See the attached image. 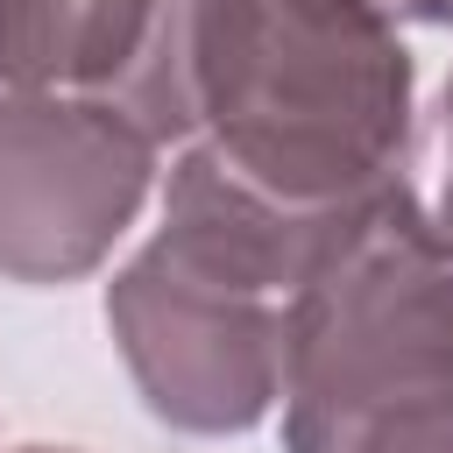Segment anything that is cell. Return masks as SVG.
I'll list each match as a JSON object with an SVG mask.
<instances>
[{"label": "cell", "instance_id": "1", "mask_svg": "<svg viewBox=\"0 0 453 453\" xmlns=\"http://www.w3.org/2000/svg\"><path fill=\"white\" fill-rule=\"evenodd\" d=\"M113 99L156 149H205L283 205H347L396 184L418 64L382 0H156Z\"/></svg>", "mask_w": 453, "mask_h": 453}, {"label": "cell", "instance_id": "2", "mask_svg": "<svg viewBox=\"0 0 453 453\" xmlns=\"http://www.w3.org/2000/svg\"><path fill=\"white\" fill-rule=\"evenodd\" d=\"M382 191L347 205H283L219 156L177 149L156 184V234L106 283V333L142 411L191 439H234L276 418L290 297Z\"/></svg>", "mask_w": 453, "mask_h": 453}, {"label": "cell", "instance_id": "3", "mask_svg": "<svg viewBox=\"0 0 453 453\" xmlns=\"http://www.w3.org/2000/svg\"><path fill=\"white\" fill-rule=\"evenodd\" d=\"M425 411H453V255L389 184L290 297L276 432L283 453H354Z\"/></svg>", "mask_w": 453, "mask_h": 453}, {"label": "cell", "instance_id": "4", "mask_svg": "<svg viewBox=\"0 0 453 453\" xmlns=\"http://www.w3.org/2000/svg\"><path fill=\"white\" fill-rule=\"evenodd\" d=\"M163 184V149L106 92H0V276L78 283Z\"/></svg>", "mask_w": 453, "mask_h": 453}, {"label": "cell", "instance_id": "5", "mask_svg": "<svg viewBox=\"0 0 453 453\" xmlns=\"http://www.w3.org/2000/svg\"><path fill=\"white\" fill-rule=\"evenodd\" d=\"M156 0H0V92H120Z\"/></svg>", "mask_w": 453, "mask_h": 453}, {"label": "cell", "instance_id": "6", "mask_svg": "<svg viewBox=\"0 0 453 453\" xmlns=\"http://www.w3.org/2000/svg\"><path fill=\"white\" fill-rule=\"evenodd\" d=\"M396 184H403L418 226L453 255V71L439 78L432 106L411 120V149L396 163Z\"/></svg>", "mask_w": 453, "mask_h": 453}, {"label": "cell", "instance_id": "7", "mask_svg": "<svg viewBox=\"0 0 453 453\" xmlns=\"http://www.w3.org/2000/svg\"><path fill=\"white\" fill-rule=\"evenodd\" d=\"M354 453H453V411H425V418L382 425V432H368Z\"/></svg>", "mask_w": 453, "mask_h": 453}, {"label": "cell", "instance_id": "8", "mask_svg": "<svg viewBox=\"0 0 453 453\" xmlns=\"http://www.w3.org/2000/svg\"><path fill=\"white\" fill-rule=\"evenodd\" d=\"M396 21H425V28H453V0H382Z\"/></svg>", "mask_w": 453, "mask_h": 453}, {"label": "cell", "instance_id": "9", "mask_svg": "<svg viewBox=\"0 0 453 453\" xmlns=\"http://www.w3.org/2000/svg\"><path fill=\"white\" fill-rule=\"evenodd\" d=\"M14 453H78V446H14Z\"/></svg>", "mask_w": 453, "mask_h": 453}]
</instances>
